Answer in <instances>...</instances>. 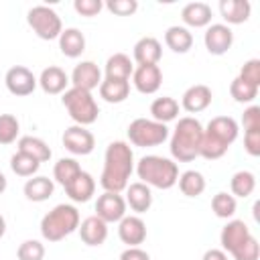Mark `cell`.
<instances>
[{
  "instance_id": "1",
  "label": "cell",
  "mask_w": 260,
  "mask_h": 260,
  "mask_svg": "<svg viewBox=\"0 0 260 260\" xmlns=\"http://www.w3.org/2000/svg\"><path fill=\"white\" fill-rule=\"evenodd\" d=\"M134 173V152L124 140H114L108 144L104 154V169L100 175V185L104 191L122 193Z\"/></svg>"
},
{
  "instance_id": "2",
  "label": "cell",
  "mask_w": 260,
  "mask_h": 260,
  "mask_svg": "<svg viewBox=\"0 0 260 260\" xmlns=\"http://www.w3.org/2000/svg\"><path fill=\"white\" fill-rule=\"evenodd\" d=\"M240 134V124L232 116H215L207 122L203 128V138H201V148L199 156L207 160L221 158L228 148L236 142Z\"/></svg>"
},
{
  "instance_id": "3",
  "label": "cell",
  "mask_w": 260,
  "mask_h": 260,
  "mask_svg": "<svg viewBox=\"0 0 260 260\" xmlns=\"http://www.w3.org/2000/svg\"><path fill=\"white\" fill-rule=\"evenodd\" d=\"M169 148H171V156L179 162H191L199 156V148H201V138H203V126L197 118L193 116H185L177 120V126L173 128V134Z\"/></svg>"
},
{
  "instance_id": "4",
  "label": "cell",
  "mask_w": 260,
  "mask_h": 260,
  "mask_svg": "<svg viewBox=\"0 0 260 260\" xmlns=\"http://www.w3.org/2000/svg\"><path fill=\"white\" fill-rule=\"evenodd\" d=\"M219 242L221 250L234 260H258L260 256V244L244 219H228V223L221 228Z\"/></svg>"
},
{
  "instance_id": "5",
  "label": "cell",
  "mask_w": 260,
  "mask_h": 260,
  "mask_svg": "<svg viewBox=\"0 0 260 260\" xmlns=\"http://www.w3.org/2000/svg\"><path fill=\"white\" fill-rule=\"evenodd\" d=\"M136 175L138 179L154 189H171L177 185L179 179V167L173 158L158 156V154H146L142 156L136 165Z\"/></svg>"
},
{
  "instance_id": "6",
  "label": "cell",
  "mask_w": 260,
  "mask_h": 260,
  "mask_svg": "<svg viewBox=\"0 0 260 260\" xmlns=\"http://www.w3.org/2000/svg\"><path fill=\"white\" fill-rule=\"evenodd\" d=\"M81 223L79 211L71 203H59L41 219V236L47 242H61L73 232H77Z\"/></svg>"
},
{
  "instance_id": "7",
  "label": "cell",
  "mask_w": 260,
  "mask_h": 260,
  "mask_svg": "<svg viewBox=\"0 0 260 260\" xmlns=\"http://www.w3.org/2000/svg\"><path fill=\"white\" fill-rule=\"evenodd\" d=\"M61 104L65 106L69 118L77 124V126H89L98 120L100 116V108L98 102L93 98L91 91L79 89V87H69L61 93Z\"/></svg>"
},
{
  "instance_id": "8",
  "label": "cell",
  "mask_w": 260,
  "mask_h": 260,
  "mask_svg": "<svg viewBox=\"0 0 260 260\" xmlns=\"http://www.w3.org/2000/svg\"><path fill=\"white\" fill-rule=\"evenodd\" d=\"M128 140L134 146L140 148H150V146H158L165 140H169V128L167 124H160L152 118H136L128 124Z\"/></svg>"
},
{
  "instance_id": "9",
  "label": "cell",
  "mask_w": 260,
  "mask_h": 260,
  "mask_svg": "<svg viewBox=\"0 0 260 260\" xmlns=\"http://www.w3.org/2000/svg\"><path fill=\"white\" fill-rule=\"evenodd\" d=\"M26 22L32 28V32L43 41H55L63 32L61 16L51 6H45V4L32 6L26 14Z\"/></svg>"
},
{
  "instance_id": "10",
  "label": "cell",
  "mask_w": 260,
  "mask_h": 260,
  "mask_svg": "<svg viewBox=\"0 0 260 260\" xmlns=\"http://www.w3.org/2000/svg\"><path fill=\"white\" fill-rule=\"evenodd\" d=\"M4 83H6V89H8L12 95H16V98L30 95V93L37 89V85H39L35 73H32L28 67H24V65H14V67H10V69L6 71V75H4Z\"/></svg>"
},
{
  "instance_id": "11",
  "label": "cell",
  "mask_w": 260,
  "mask_h": 260,
  "mask_svg": "<svg viewBox=\"0 0 260 260\" xmlns=\"http://www.w3.org/2000/svg\"><path fill=\"white\" fill-rule=\"evenodd\" d=\"M61 140H63V146L75 156H85L93 152L95 148V136L91 134V130H87L85 126H77V124L65 128Z\"/></svg>"
},
{
  "instance_id": "12",
  "label": "cell",
  "mask_w": 260,
  "mask_h": 260,
  "mask_svg": "<svg viewBox=\"0 0 260 260\" xmlns=\"http://www.w3.org/2000/svg\"><path fill=\"white\" fill-rule=\"evenodd\" d=\"M203 45L207 49L209 55H225L232 45H234V32L228 24L223 22H213L205 28V35H203Z\"/></svg>"
},
{
  "instance_id": "13",
  "label": "cell",
  "mask_w": 260,
  "mask_h": 260,
  "mask_svg": "<svg viewBox=\"0 0 260 260\" xmlns=\"http://www.w3.org/2000/svg\"><path fill=\"white\" fill-rule=\"evenodd\" d=\"M126 201L120 193L104 191L95 201V215L106 223H118L126 215Z\"/></svg>"
},
{
  "instance_id": "14",
  "label": "cell",
  "mask_w": 260,
  "mask_h": 260,
  "mask_svg": "<svg viewBox=\"0 0 260 260\" xmlns=\"http://www.w3.org/2000/svg\"><path fill=\"white\" fill-rule=\"evenodd\" d=\"M132 83L144 95L156 93L162 83V71L158 65H136L132 71Z\"/></svg>"
},
{
  "instance_id": "15",
  "label": "cell",
  "mask_w": 260,
  "mask_h": 260,
  "mask_svg": "<svg viewBox=\"0 0 260 260\" xmlns=\"http://www.w3.org/2000/svg\"><path fill=\"white\" fill-rule=\"evenodd\" d=\"M71 87H79L85 91H93L102 83V71L93 61H81L73 67L71 77H69Z\"/></svg>"
},
{
  "instance_id": "16",
  "label": "cell",
  "mask_w": 260,
  "mask_h": 260,
  "mask_svg": "<svg viewBox=\"0 0 260 260\" xmlns=\"http://www.w3.org/2000/svg\"><path fill=\"white\" fill-rule=\"evenodd\" d=\"M118 238L128 248L140 246L146 240V223L140 215H124L118 221Z\"/></svg>"
},
{
  "instance_id": "17",
  "label": "cell",
  "mask_w": 260,
  "mask_h": 260,
  "mask_svg": "<svg viewBox=\"0 0 260 260\" xmlns=\"http://www.w3.org/2000/svg\"><path fill=\"white\" fill-rule=\"evenodd\" d=\"M211 100H213L211 87H207L205 83H195L187 87L185 93L181 95V108L189 114H199L211 106Z\"/></svg>"
},
{
  "instance_id": "18",
  "label": "cell",
  "mask_w": 260,
  "mask_h": 260,
  "mask_svg": "<svg viewBox=\"0 0 260 260\" xmlns=\"http://www.w3.org/2000/svg\"><path fill=\"white\" fill-rule=\"evenodd\" d=\"M126 191V207H130L136 215L140 213H146L152 205V191L148 185H144L142 181H136V183H128V187L124 189Z\"/></svg>"
},
{
  "instance_id": "19",
  "label": "cell",
  "mask_w": 260,
  "mask_h": 260,
  "mask_svg": "<svg viewBox=\"0 0 260 260\" xmlns=\"http://www.w3.org/2000/svg\"><path fill=\"white\" fill-rule=\"evenodd\" d=\"M132 57L136 65H158L162 57V45L154 37H142L136 41L132 49Z\"/></svg>"
},
{
  "instance_id": "20",
  "label": "cell",
  "mask_w": 260,
  "mask_h": 260,
  "mask_svg": "<svg viewBox=\"0 0 260 260\" xmlns=\"http://www.w3.org/2000/svg\"><path fill=\"white\" fill-rule=\"evenodd\" d=\"M37 81H39L41 89L45 93H49V95H59L65 89H69V75L61 67H57V65L45 67Z\"/></svg>"
},
{
  "instance_id": "21",
  "label": "cell",
  "mask_w": 260,
  "mask_h": 260,
  "mask_svg": "<svg viewBox=\"0 0 260 260\" xmlns=\"http://www.w3.org/2000/svg\"><path fill=\"white\" fill-rule=\"evenodd\" d=\"M77 232H79V238L85 246H102L108 240V223L102 221L98 215L85 217L79 223Z\"/></svg>"
},
{
  "instance_id": "22",
  "label": "cell",
  "mask_w": 260,
  "mask_h": 260,
  "mask_svg": "<svg viewBox=\"0 0 260 260\" xmlns=\"http://www.w3.org/2000/svg\"><path fill=\"white\" fill-rule=\"evenodd\" d=\"M181 20L187 28H207L211 24V6L205 2H189L181 10Z\"/></svg>"
},
{
  "instance_id": "23",
  "label": "cell",
  "mask_w": 260,
  "mask_h": 260,
  "mask_svg": "<svg viewBox=\"0 0 260 260\" xmlns=\"http://www.w3.org/2000/svg\"><path fill=\"white\" fill-rule=\"evenodd\" d=\"M67 197L75 203H87L95 193V181L87 171H81L69 185L63 187Z\"/></svg>"
},
{
  "instance_id": "24",
  "label": "cell",
  "mask_w": 260,
  "mask_h": 260,
  "mask_svg": "<svg viewBox=\"0 0 260 260\" xmlns=\"http://www.w3.org/2000/svg\"><path fill=\"white\" fill-rule=\"evenodd\" d=\"M252 4L248 0H219V14L223 24H244L250 18Z\"/></svg>"
},
{
  "instance_id": "25",
  "label": "cell",
  "mask_w": 260,
  "mask_h": 260,
  "mask_svg": "<svg viewBox=\"0 0 260 260\" xmlns=\"http://www.w3.org/2000/svg\"><path fill=\"white\" fill-rule=\"evenodd\" d=\"M55 191V183L53 179L49 177H43V175H35L30 179H26L24 187H22V193L28 201H35V203H43L47 201Z\"/></svg>"
},
{
  "instance_id": "26",
  "label": "cell",
  "mask_w": 260,
  "mask_h": 260,
  "mask_svg": "<svg viewBox=\"0 0 260 260\" xmlns=\"http://www.w3.org/2000/svg\"><path fill=\"white\" fill-rule=\"evenodd\" d=\"M59 49L65 57L69 59H77L81 57V53L85 51V37L79 28L75 26H69V28H63V32L59 35Z\"/></svg>"
},
{
  "instance_id": "27",
  "label": "cell",
  "mask_w": 260,
  "mask_h": 260,
  "mask_svg": "<svg viewBox=\"0 0 260 260\" xmlns=\"http://www.w3.org/2000/svg\"><path fill=\"white\" fill-rule=\"evenodd\" d=\"M165 45L173 51V53H189L193 47V35L187 26L183 24H173L165 30Z\"/></svg>"
},
{
  "instance_id": "28",
  "label": "cell",
  "mask_w": 260,
  "mask_h": 260,
  "mask_svg": "<svg viewBox=\"0 0 260 260\" xmlns=\"http://www.w3.org/2000/svg\"><path fill=\"white\" fill-rule=\"evenodd\" d=\"M98 91H100V98L104 102H108V104H122L130 95V81L104 77L100 87H98Z\"/></svg>"
},
{
  "instance_id": "29",
  "label": "cell",
  "mask_w": 260,
  "mask_h": 260,
  "mask_svg": "<svg viewBox=\"0 0 260 260\" xmlns=\"http://www.w3.org/2000/svg\"><path fill=\"white\" fill-rule=\"evenodd\" d=\"M179 110H181V106H179V102L175 98L162 95V98L152 100V104H150V118L160 122V124H169V122L179 118Z\"/></svg>"
},
{
  "instance_id": "30",
  "label": "cell",
  "mask_w": 260,
  "mask_h": 260,
  "mask_svg": "<svg viewBox=\"0 0 260 260\" xmlns=\"http://www.w3.org/2000/svg\"><path fill=\"white\" fill-rule=\"evenodd\" d=\"M104 71H106V77H110V79H126V81H130L134 65H132V59L126 53H114V55L108 57Z\"/></svg>"
},
{
  "instance_id": "31",
  "label": "cell",
  "mask_w": 260,
  "mask_h": 260,
  "mask_svg": "<svg viewBox=\"0 0 260 260\" xmlns=\"http://www.w3.org/2000/svg\"><path fill=\"white\" fill-rule=\"evenodd\" d=\"M16 146H18L16 150L30 154V156L37 158L39 162H47V160L51 158V154H53L51 148H49V144H47L43 138H39V136H20Z\"/></svg>"
},
{
  "instance_id": "32",
  "label": "cell",
  "mask_w": 260,
  "mask_h": 260,
  "mask_svg": "<svg viewBox=\"0 0 260 260\" xmlns=\"http://www.w3.org/2000/svg\"><path fill=\"white\" fill-rule=\"evenodd\" d=\"M177 183H179V189L185 197H199L205 191V177L199 171H193V169L181 173Z\"/></svg>"
},
{
  "instance_id": "33",
  "label": "cell",
  "mask_w": 260,
  "mask_h": 260,
  "mask_svg": "<svg viewBox=\"0 0 260 260\" xmlns=\"http://www.w3.org/2000/svg\"><path fill=\"white\" fill-rule=\"evenodd\" d=\"M81 171H83V169L79 167V162H77L75 158L63 156V158H59V160L55 162V167H53V179H55L61 187H65V185H69Z\"/></svg>"
},
{
  "instance_id": "34",
  "label": "cell",
  "mask_w": 260,
  "mask_h": 260,
  "mask_svg": "<svg viewBox=\"0 0 260 260\" xmlns=\"http://www.w3.org/2000/svg\"><path fill=\"white\" fill-rule=\"evenodd\" d=\"M230 189H232V195L234 197H250L256 189V175L252 171H238L232 175L230 179Z\"/></svg>"
},
{
  "instance_id": "35",
  "label": "cell",
  "mask_w": 260,
  "mask_h": 260,
  "mask_svg": "<svg viewBox=\"0 0 260 260\" xmlns=\"http://www.w3.org/2000/svg\"><path fill=\"white\" fill-rule=\"evenodd\" d=\"M39 167H41V162H39L37 158H32L30 154H26V152L16 150V152L10 156V169H12V173L18 175V177L30 179V177L37 175Z\"/></svg>"
},
{
  "instance_id": "36",
  "label": "cell",
  "mask_w": 260,
  "mask_h": 260,
  "mask_svg": "<svg viewBox=\"0 0 260 260\" xmlns=\"http://www.w3.org/2000/svg\"><path fill=\"white\" fill-rule=\"evenodd\" d=\"M236 209H238V201L232 193H225V191H219L211 197V211L221 217V219H232L236 215Z\"/></svg>"
},
{
  "instance_id": "37",
  "label": "cell",
  "mask_w": 260,
  "mask_h": 260,
  "mask_svg": "<svg viewBox=\"0 0 260 260\" xmlns=\"http://www.w3.org/2000/svg\"><path fill=\"white\" fill-rule=\"evenodd\" d=\"M258 89L256 85L240 79V77H234L232 83H230V95L238 102V104H252L256 98H258Z\"/></svg>"
},
{
  "instance_id": "38",
  "label": "cell",
  "mask_w": 260,
  "mask_h": 260,
  "mask_svg": "<svg viewBox=\"0 0 260 260\" xmlns=\"http://www.w3.org/2000/svg\"><path fill=\"white\" fill-rule=\"evenodd\" d=\"M20 134V122L12 114H0V144L16 142Z\"/></svg>"
},
{
  "instance_id": "39",
  "label": "cell",
  "mask_w": 260,
  "mask_h": 260,
  "mask_svg": "<svg viewBox=\"0 0 260 260\" xmlns=\"http://www.w3.org/2000/svg\"><path fill=\"white\" fill-rule=\"evenodd\" d=\"M18 260H43L45 258V244L39 240H24L16 248Z\"/></svg>"
},
{
  "instance_id": "40",
  "label": "cell",
  "mask_w": 260,
  "mask_h": 260,
  "mask_svg": "<svg viewBox=\"0 0 260 260\" xmlns=\"http://www.w3.org/2000/svg\"><path fill=\"white\" fill-rule=\"evenodd\" d=\"M238 77L248 81V83H252V85H256V87H260V59H248L242 65Z\"/></svg>"
},
{
  "instance_id": "41",
  "label": "cell",
  "mask_w": 260,
  "mask_h": 260,
  "mask_svg": "<svg viewBox=\"0 0 260 260\" xmlns=\"http://www.w3.org/2000/svg\"><path fill=\"white\" fill-rule=\"evenodd\" d=\"M104 6L116 16H132L138 10L136 0H108Z\"/></svg>"
},
{
  "instance_id": "42",
  "label": "cell",
  "mask_w": 260,
  "mask_h": 260,
  "mask_svg": "<svg viewBox=\"0 0 260 260\" xmlns=\"http://www.w3.org/2000/svg\"><path fill=\"white\" fill-rule=\"evenodd\" d=\"M73 8H75L77 14L85 16V18H91V16H98L102 12L104 2L102 0H75Z\"/></svg>"
},
{
  "instance_id": "43",
  "label": "cell",
  "mask_w": 260,
  "mask_h": 260,
  "mask_svg": "<svg viewBox=\"0 0 260 260\" xmlns=\"http://www.w3.org/2000/svg\"><path fill=\"white\" fill-rule=\"evenodd\" d=\"M244 150L250 156H260V128L244 130Z\"/></svg>"
},
{
  "instance_id": "44",
  "label": "cell",
  "mask_w": 260,
  "mask_h": 260,
  "mask_svg": "<svg viewBox=\"0 0 260 260\" xmlns=\"http://www.w3.org/2000/svg\"><path fill=\"white\" fill-rule=\"evenodd\" d=\"M242 126H244V130L260 128V106L250 104V106L244 110V114H242Z\"/></svg>"
},
{
  "instance_id": "45",
  "label": "cell",
  "mask_w": 260,
  "mask_h": 260,
  "mask_svg": "<svg viewBox=\"0 0 260 260\" xmlns=\"http://www.w3.org/2000/svg\"><path fill=\"white\" fill-rule=\"evenodd\" d=\"M120 260H150L148 252L142 250L140 246H134V248H126L122 254H120Z\"/></svg>"
},
{
  "instance_id": "46",
  "label": "cell",
  "mask_w": 260,
  "mask_h": 260,
  "mask_svg": "<svg viewBox=\"0 0 260 260\" xmlns=\"http://www.w3.org/2000/svg\"><path fill=\"white\" fill-rule=\"evenodd\" d=\"M201 260H228V254L221 248H209Z\"/></svg>"
},
{
  "instance_id": "47",
  "label": "cell",
  "mask_w": 260,
  "mask_h": 260,
  "mask_svg": "<svg viewBox=\"0 0 260 260\" xmlns=\"http://www.w3.org/2000/svg\"><path fill=\"white\" fill-rule=\"evenodd\" d=\"M6 187H8V181H6V175L0 171V195L6 191Z\"/></svg>"
},
{
  "instance_id": "48",
  "label": "cell",
  "mask_w": 260,
  "mask_h": 260,
  "mask_svg": "<svg viewBox=\"0 0 260 260\" xmlns=\"http://www.w3.org/2000/svg\"><path fill=\"white\" fill-rule=\"evenodd\" d=\"M4 234H6V219H4V215L0 213V240L4 238Z\"/></svg>"
}]
</instances>
